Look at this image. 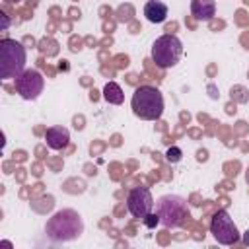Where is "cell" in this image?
I'll return each instance as SVG.
<instances>
[{
    "instance_id": "11",
    "label": "cell",
    "mask_w": 249,
    "mask_h": 249,
    "mask_svg": "<svg viewBox=\"0 0 249 249\" xmlns=\"http://www.w3.org/2000/svg\"><path fill=\"white\" fill-rule=\"evenodd\" d=\"M144 16L150 23H163L167 19V6L160 0H148L144 4Z\"/></svg>"
},
{
    "instance_id": "3",
    "label": "cell",
    "mask_w": 249,
    "mask_h": 249,
    "mask_svg": "<svg viewBox=\"0 0 249 249\" xmlns=\"http://www.w3.org/2000/svg\"><path fill=\"white\" fill-rule=\"evenodd\" d=\"M27 54L25 47L16 39H2L0 41V78L12 80L18 78L25 70Z\"/></svg>"
},
{
    "instance_id": "2",
    "label": "cell",
    "mask_w": 249,
    "mask_h": 249,
    "mask_svg": "<svg viewBox=\"0 0 249 249\" xmlns=\"http://www.w3.org/2000/svg\"><path fill=\"white\" fill-rule=\"evenodd\" d=\"M130 107H132V113L138 119H142V121H158L163 115L165 103H163V95H161V91L158 88L140 86L132 93Z\"/></svg>"
},
{
    "instance_id": "5",
    "label": "cell",
    "mask_w": 249,
    "mask_h": 249,
    "mask_svg": "<svg viewBox=\"0 0 249 249\" xmlns=\"http://www.w3.org/2000/svg\"><path fill=\"white\" fill-rule=\"evenodd\" d=\"M150 56H152V60L156 62L158 68H171L183 56V43H181V39L177 35L165 33V35L158 37L152 43Z\"/></svg>"
},
{
    "instance_id": "8",
    "label": "cell",
    "mask_w": 249,
    "mask_h": 249,
    "mask_svg": "<svg viewBox=\"0 0 249 249\" xmlns=\"http://www.w3.org/2000/svg\"><path fill=\"white\" fill-rule=\"evenodd\" d=\"M126 210L138 218L144 220L150 212H154V196L148 187H134L126 195Z\"/></svg>"
},
{
    "instance_id": "12",
    "label": "cell",
    "mask_w": 249,
    "mask_h": 249,
    "mask_svg": "<svg viewBox=\"0 0 249 249\" xmlns=\"http://www.w3.org/2000/svg\"><path fill=\"white\" fill-rule=\"evenodd\" d=\"M103 99L107 103H113V105H121L124 101V93L121 89V86L117 82H107L103 86Z\"/></svg>"
},
{
    "instance_id": "15",
    "label": "cell",
    "mask_w": 249,
    "mask_h": 249,
    "mask_svg": "<svg viewBox=\"0 0 249 249\" xmlns=\"http://www.w3.org/2000/svg\"><path fill=\"white\" fill-rule=\"evenodd\" d=\"M0 18H2V31H6L8 25H10V19H8V16L4 12H0Z\"/></svg>"
},
{
    "instance_id": "10",
    "label": "cell",
    "mask_w": 249,
    "mask_h": 249,
    "mask_svg": "<svg viewBox=\"0 0 249 249\" xmlns=\"http://www.w3.org/2000/svg\"><path fill=\"white\" fill-rule=\"evenodd\" d=\"M191 14L198 21H210L216 14L214 0H191Z\"/></svg>"
},
{
    "instance_id": "16",
    "label": "cell",
    "mask_w": 249,
    "mask_h": 249,
    "mask_svg": "<svg viewBox=\"0 0 249 249\" xmlns=\"http://www.w3.org/2000/svg\"><path fill=\"white\" fill-rule=\"evenodd\" d=\"M243 243H245V245L249 247V230H247V231L243 233Z\"/></svg>"
},
{
    "instance_id": "9",
    "label": "cell",
    "mask_w": 249,
    "mask_h": 249,
    "mask_svg": "<svg viewBox=\"0 0 249 249\" xmlns=\"http://www.w3.org/2000/svg\"><path fill=\"white\" fill-rule=\"evenodd\" d=\"M45 140L51 150H64L70 144V132L66 126H49L45 130Z\"/></svg>"
},
{
    "instance_id": "7",
    "label": "cell",
    "mask_w": 249,
    "mask_h": 249,
    "mask_svg": "<svg viewBox=\"0 0 249 249\" xmlns=\"http://www.w3.org/2000/svg\"><path fill=\"white\" fill-rule=\"evenodd\" d=\"M14 86H16V91L19 93L21 99L35 101L45 89V78L39 70L25 68L18 78H14Z\"/></svg>"
},
{
    "instance_id": "13",
    "label": "cell",
    "mask_w": 249,
    "mask_h": 249,
    "mask_svg": "<svg viewBox=\"0 0 249 249\" xmlns=\"http://www.w3.org/2000/svg\"><path fill=\"white\" fill-rule=\"evenodd\" d=\"M181 158H183V152H181V148H177V146H171V148H167V152H165V160H167V161H171V163H177V161H181Z\"/></svg>"
},
{
    "instance_id": "1",
    "label": "cell",
    "mask_w": 249,
    "mask_h": 249,
    "mask_svg": "<svg viewBox=\"0 0 249 249\" xmlns=\"http://www.w3.org/2000/svg\"><path fill=\"white\" fill-rule=\"evenodd\" d=\"M82 231H84V220L72 208H62L54 212L45 226V233L53 241H72L78 239Z\"/></svg>"
},
{
    "instance_id": "14",
    "label": "cell",
    "mask_w": 249,
    "mask_h": 249,
    "mask_svg": "<svg viewBox=\"0 0 249 249\" xmlns=\"http://www.w3.org/2000/svg\"><path fill=\"white\" fill-rule=\"evenodd\" d=\"M142 222H144V226H146V228H150V230H152V228H156V226L160 224V216H158V212H150Z\"/></svg>"
},
{
    "instance_id": "6",
    "label": "cell",
    "mask_w": 249,
    "mask_h": 249,
    "mask_svg": "<svg viewBox=\"0 0 249 249\" xmlns=\"http://www.w3.org/2000/svg\"><path fill=\"white\" fill-rule=\"evenodd\" d=\"M210 233L220 245H235L241 239V233L226 210H218L210 220Z\"/></svg>"
},
{
    "instance_id": "4",
    "label": "cell",
    "mask_w": 249,
    "mask_h": 249,
    "mask_svg": "<svg viewBox=\"0 0 249 249\" xmlns=\"http://www.w3.org/2000/svg\"><path fill=\"white\" fill-rule=\"evenodd\" d=\"M156 212L160 216V224L165 228H181L191 216L189 204L179 195H163L156 200Z\"/></svg>"
},
{
    "instance_id": "17",
    "label": "cell",
    "mask_w": 249,
    "mask_h": 249,
    "mask_svg": "<svg viewBox=\"0 0 249 249\" xmlns=\"http://www.w3.org/2000/svg\"><path fill=\"white\" fill-rule=\"evenodd\" d=\"M6 2H12V4H16V2H21V0H6Z\"/></svg>"
}]
</instances>
